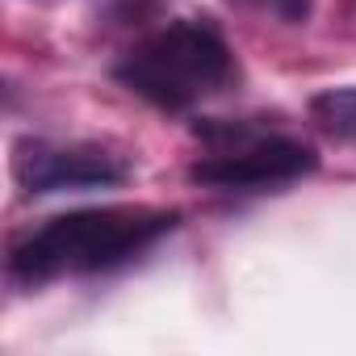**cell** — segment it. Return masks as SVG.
I'll use <instances>...</instances> for the list:
<instances>
[{
  "label": "cell",
  "instance_id": "obj_1",
  "mask_svg": "<svg viewBox=\"0 0 356 356\" xmlns=\"http://www.w3.org/2000/svg\"><path fill=\"white\" fill-rule=\"evenodd\" d=\"M181 214L159 206H97V210H72L51 222H42L34 235H26L13 256L9 273L26 285H42L55 277H84L118 268L147 248H155L168 231H176Z\"/></svg>",
  "mask_w": 356,
  "mask_h": 356
},
{
  "label": "cell",
  "instance_id": "obj_2",
  "mask_svg": "<svg viewBox=\"0 0 356 356\" xmlns=\"http://www.w3.org/2000/svg\"><path fill=\"white\" fill-rule=\"evenodd\" d=\"M113 76L163 113H185L231 80V47L206 17H181L138 38Z\"/></svg>",
  "mask_w": 356,
  "mask_h": 356
},
{
  "label": "cell",
  "instance_id": "obj_3",
  "mask_svg": "<svg viewBox=\"0 0 356 356\" xmlns=\"http://www.w3.org/2000/svg\"><path fill=\"white\" fill-rule=\"evenodd\" d=\"M210 151L189 168V181L222 193H264L293 185L318 168L314 147L289 134H260L248 126H206Z\"/></svg>",
  "mask_w": 356,
  "mask_h": 356
},
{
  "label": "cell",
  "instance_id": "obj_4",
  "mask_svg": "<svg viewBox=\"0 0 356 356\" xmlns=\"http://www.w3.org/2000/svg\"><path fill=\"white\" fill-rule=\"evenodd\" d=\"M13 176L26 193H80L122 185L130 176V159L101 143L22 138L13 147Z\"/></svg>",
  "mask_w": 356,
  "mask_h": 356
},
{
  "label": "cell",
  "instance_id": "obj_5",
  "mask_svg": "<svg viewBox=\"0 0 356 356\" xmlns=\"http://www.w3.org/2000/svg\"><path fill=\"white\" fill-rule=\"evenodd\" d=\"M310 118L323 134H331L339 143H356V84L314 92L310 97Z\"/></svg>",
  "mask_w": 356,
  "mask_h": 356
},
{
  "label": "cell",
  "instance_id": "obj_6",
  "mask_svg": "<svg viewBox=\"0 0 356 356\" xmlns=\"http://www.w3.org/2000/svg\"><path fill=\"white\" fill-rule=\"evenodd\" d=\"M268 5H273V13H277L281 22L302 26V22L310 17V9H314V0H268Z\"/></svg>",
  "mask_w": 356,
  "mask_h": 356
}]
</instances>
